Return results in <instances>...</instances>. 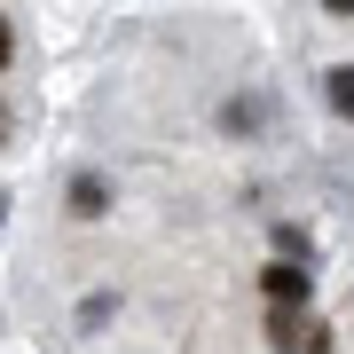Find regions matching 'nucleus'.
<instances>
[{
	"mask_svg": "<svg viewBox=\"0 0 354 354\" xmlns=\"http://www.w3.org/2000/svg\"><path fill=\"white\" fill-rule=\"evenodd\" d=\"M8 64H16V24L0 16V71H8Z\"/></svg>",
	"mask_w": 354,
	"mask_h": 354,
	"instance_id": "1a4fd4ad",
	"label": "nucleus"
},
{
	"mask_svg": "<svg viewBox=\"0 0 354 354\" xmlns=\"http://www.w3.org/2000/svg\"><path fill=\"white\" fill-rule=\"evenodd\" d=\"M299 354H330V330H323V323H307V330H299Z\"/></svg>",
	"mask_w": 354,
	"mask_h": 354,
	"instance_id": "6e6552de",
	"label": "nucleus"
},
{
	"mask_svg": "<svg viewBox=\"0 0 354 354\" xmlns=\"http://www.w3.org/2000/svg\"><path fill=\"white\" fill-rule=\"evenodd\" d=\"M213 127H221L228 142H260L268 127H276V95H260V87H244V95H221Z\"/></svg>",
	"mask_w": 354,
	"mask_h": 354,
	"instance_id": "f257e3e1",
	"label": "nucleus"
},
{
	"mask_svg": "<svg viewBox=\"0 0 354 354\" xmlns=\"http://www.w3.org/2000/svg\"><path fill=\"white\" fill-rule=\"evenodd\" d=\"M111 205H118V197H111V181H102L95 165L71 174V189H64V213H71V221H111Z\"/></svg>",
	"mask_w": 354,
	"mask_h": 354,
	"instance_id": "7ed1b4c3",
	"label": "nucleus"
},
{
	"mask_svg": "<svg viewBox=\"0 0 354 354\" xmlns=\"http://www.w3.org/2000/svg\"><path fill=\"white\" fill-rule=\"evenodd\" d=\"M0 134H8V102H0Z\"/></svg>",
	"mask_w": 354,
	"mask_h": 354,
	"instance_id": "9d476101",
	"label": "nucleus"
},
{
	"mask_svg": "<svg viewBox=\"0 0 354 354\" xmlns=\"http://www.w3.org/2000/svg\"><path fill=\"white\" fill-rule=\"evenodd\" d=\"M0 221H8V197H0Z\"/></svg>",
	"mask_w": 354,
	"mask_h": 354,
	"instance_id": "9b49d317",
	"label": "nucleus"
},
{
	"mask_svg": "<svg viewBox=\"0 0 354 354\" xmlns=\"http://www.w3.org/2000/svg\"><path fill=\"white\" fill-rule=\"evenodd\" d=\"M323 102H330V118H354V64L323 71Z\"/></svg>",
	"mask_w": 354,
	"mask_h": 354,
	"instance_id": "39448f33",
	"label": "nucleus"
},
{
	"mask_svg": "<svg viewBox=\"0 0 354 354\" xmlns=\"http://www.w3.org/2000/svg\"><path fill=\"white\" fill-rule=\"evenodd\" d=\"M71 323H79V339H95V330H111V323H118V291H87Z\"/></svg>",
	"mask_w": 354,
	"mask_h": 354,
	"instance_id": "20e7f679",
	"label": "nucleus"
},
{
	"mask_svg": "<svg viewBox=\"0 0 354 354\" xmlns=\"http://www.w3.org/2000/svg\"><path fill=\"white\" fill-rule=\"evenodd\" d=\"M260 291H268V307H291V315H299V307L315 299V268H299V260H268V268H260Z\"/></svg>",
	"mask_w": 354,
	"mask_h": 354,
	"instance_id": "f03ea898",
	"label": "nucleus"
},
{
	"mask_svg": "<svg viewBox=\"0 0 354 354\" xmlns=\"http://www.w3.org/2000/svg\"><path fill=\"white\" fill-rule=\"evenodd\" d=\"M276 260H315V236H307V221H276Z\"/></svg>",
	"mask_w": 354,
	"mask_h": 354,
	"instance_id": "423d86ee",
	"label": "nucleus"
},
{
	"mask_svg": "<svg viewBox=\"0 0 354 354\" xmlns=\"http://www.w3.org/2000/svg\"><path fill=\"white\" fill-rule=\"evenodd\" d=\"M299 330H307V323L291 315V307H268V339H276L283 354H299Z\"/></svg>",
	"mask_w": 354,
	"mask_h": 354,
	"instance_id": "0eeeda50",
	"label": "nucleus"
}]
</instances>
